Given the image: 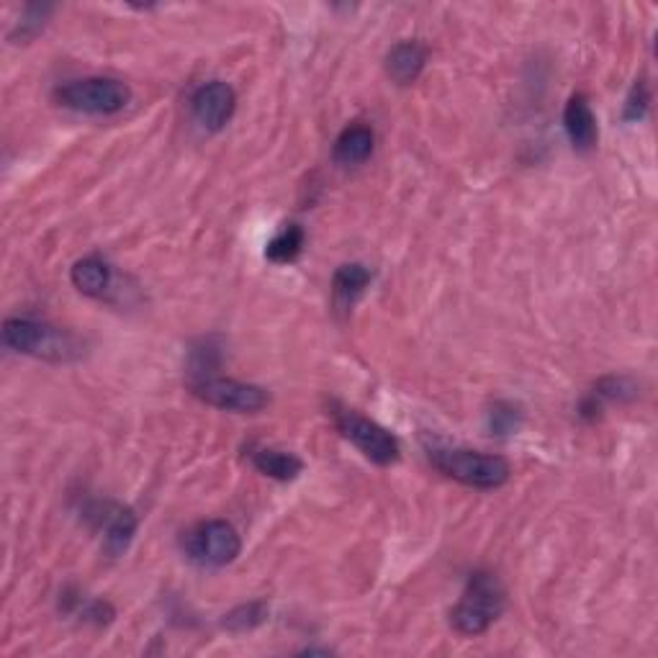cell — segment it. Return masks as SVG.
<instances>
[{
  "label": "cell",
  "instance_id": "20",
  "mask_svg": "<svg viewBox=\"0 0 658 658\" xmlns=\"http://www.w3.org/2000/svg\"><path fill=\"white\" fill-rule=\"evenodd\" d=\"M49 13H52V5H26L24 13H21V21L13 26L11 41H16V45H21V41H32L41 28H45Z\"/></svg>",
  "mask_w": 658,
  "mask_h": 658
},
{
  "label": "cell",
  "instance_id": "19",
  "mask_svg": "<svg viewBox=\"0 0 658 658\" xmlns=\"http://www.w3.org/2000/svg\"><path fill=\"white\" fill-rule=\"evenodd\" d=\"M266 620H268V605L249 602V605L234 607L232 612H227L224 620H221V627H227V631L232 633H247V631H255V627H260Z\"/></svg>",
  "mask_w": 658,
  "mask_h": 658
},
{
  "label": "cell",
  "instance_id": "17",
  "mask_svg": "<svg viewBox=\"0 0 658 658\" xmlns=\"http://www.w3.org/2000/svg\"><path fill=\"white\" fill-rule=\"evenodd\" d=\"M306 234L302 224H285L281 232L273 234V240L268 242L266 257L276 266H289V263L298 260V255L304 253Z\"/></svg>",
  "mask_w": 658,
  "mask_h": 658
},
{
  "label": "cell",
  "instance_id": "1",
  "mask_svg": "<svg viewBox=\"0 0 658 658\" xmlns=\"http://www.w3.org/2000/svg\"><path fill=\"white\" fill-rule=\"evenodd\" d=\"M504 607L507 592L502 582L489 574V571H474L468 576L461 599L450 610V625L455 627V633L476 638V635H484L493 622L502 618Z\"/></svg>",
  "mask_w": 658,
  "mask_h": 658
},
{
  "label": "cell",
  "instance_id": "6",
  "mask_svg": "<svg viewBox=\"0 0 658 658\" xmlns=\"http://www.w3.org/2000/svg\"><path fill=\"white\" fill-rule=\"evenodd\" d=\"M181 548L185 558L196 566L204 569H221L229 566L242 550V538L234 531V525H229L227 520H209L198 522L191 531L183 533Z\"/></svg>",
  "mask_w": 658,
  "mask_h": 658
},
{
  "label": "cell",
  "instance_id": "10",
  "mask_svg": "<svg viewBox=\"0 0 658 658\" xmlns=\"http://www.w3.org/2000/svg\"><path fill=\"white\" fill-rule=\"evenodd\" d=\"M563 129H566L571 147L576 153H592L599 142V129H597V117L592 111L589 98L584 93H574L569 98L566 109H563Z\"/></svg>",
  "mask_w": 658,
  "mask_h": 658
},
{
  "label": "cell",
  "instance_id": "15",
  "mask_svg": "<svg viewBox=\"0 0 658 658\" xmlns=\"http://www.w3.org/2000/svg\"><path fill=\"white\" fill-rule=\"evenodd\" d=\"M638 397V389L631 378L625 376H607L599 381L595 389L584 397L582 402V417L584 419H597L599 412L607 402H631V399Z\"/></svg>",
  "mask_w": 658,
  "mask_h": 658
},
{
  "label": "cell",
  "instance_id": "21",
  "mask_svg": "<svg viewBox=\"0 0 658 658\" xmlns=\"http://www.w3.org/2000/svg\"><path fill=\"white\" fill-rule=\"evenodd\" d=\"M648 103H650V93H648L646 81H635V85L625 98L622 119H625V121H641L648 113Z\"/></svg>",
  "mask_w": 658,
  "mask_h": 658
},
{
  "label": "cell",
  "instance_id": "3",
  "mask_svg": "<svg viewBox=\"0 0 658 658\" xmlns=\"http://www.w3.org/2000/svg\"><path fill=\"white\" fill-rule=\"evenodd\" d=\"M3 345L19 355L41 357V361L68 363L81 357L83 345L68 329L52 327L47 321L13 317L3 325Z\"/></svg>",
  "mask_w": 658,
  "mask_h": 658
},
{
  "label": "cell",
  "instance_id": "8",
  "mask_svg": "<svg viewBox=\"0 0 658 658\" xmlns=\"http://www.w3.org/2000/svg\"><path fill=\"white\" fill-rule=\"evenodd\" d=\"M237 111V93L224 81H209L198 85L191 96L193 121L206 132L217 134L232 121Z\"/></svg>",
  "mask_w": 658,
  "mask_h": 658
},
{
  "label": "cell",
  "instance_id": "5",
  "mask_svg": "<svg viewBox=\"0 0 658 658\" xmlns=\"http://www.w3.org/2000/svg\"><path fill=\"white\" fill-rule=\"evenodd\" d=\"M327 410L342 438L353 442L370 463H376V466H391V463L399 461L402 446H399L397 435L386 430L383 425H378L376 419H368L366 414L350 410V406L338 402V399H332V402L327 404Z\"/></svg>",
  "mask_w": 658,
  "mask_h": 658
},
{
  "label": "cell",
  "instance_id": "11",
  "mask_svg": "<svg viewBox=\"0 0 658 658\" xmlns=\"http://www.w3.org/2000/svg\"><path fill=\"white\" fill-rule=\"evenodd\" d=\"M374 281V273L363 266V263H345L334 270L332 278V304L340 314L353 312L357 298L366 293V289Z\"/></svg>",
  "mask_w": 658,
  "mask_h": 658
},
{
  "label": "cell",
  "instance_id": "7",
  "mask_svg": "<svg viewBox=\"0 0 658 658\" xmlns=\"http://www.w3.org/2000/svg\"><path fill=\"white\" fill-rule=\"evenodd\" d=\"M191 393L196 399H202L204 404L237 414H257L270 404V393L263 386L237 381V378H193Z\"/></svg>",
  "mask_w": 658,
  "mask_h": 658
},
{
  "label": "cell",
  "instance_id": "12",
  "mask_svg": "<svg viewBox=\"0 0 658 658\" xmlns=\"http://www.w3.org/2000/svg\"><path fill=\"white\" fill-rule=\"evenodd\" d=\"M427 64V47L419 41H399L386 54V75L397 85H412Z\"/></svg>",
  "mask_w": 658,
  "mask_h": 658
},
{
  "label": "cell",
  "instance_id": "18",
  "mask_svg": "<svg viewBox=\"0 0 658 658\" xmlns=\"http://www.w3.org/2000/svg\"><path fill=\"white\" fill-rule=\"evenodd\" d=\"M522 425V412L517 404L512 402H493V406L486 412V430L493 438H507V435L517 432Z\"/></svg>",
  "mask_w": 658,
  "mask_h": 658
},
{
  "label": "cell",
  "instance_id": "4",
  "mask_svg": "<svg viewBox=\"0 0 658 658\" xmlns=\"http://www.w3.org/2000/svg\"><path fill=\"white\" fill-rule=\"evenodd\" d=\"M54 101L85 117H113L132 103V88L117 77H77L57 85Z\"/></svg>",
  "mask_w": 658,
  "mask_h": 658
},
{
  "label": "cell",
  "instance_id": "2",
  "mask_svg": "<svg viewBox=\"0 0 658 658\" xmlns=\"http://www.w3.org/2000/svg\"><path fill=\"white\" fill-rule=\"evenodd\" d=\"M427 455H430V463L440 474L463 486H471V489H499L512 476L510 463L502 455L482 453V450L427 446Z\"/></svg>",
  "mask_w": 658,
  "mask_h": 658
},
{
  "label": "cell",
  "instance_id": "13",
  "mask_svg": "<svg viewBox=\"0 0 658 658\" xmlns=\"http://www.w3.org/2000/svg\"><path fill=\"white\" fill-rule=\"evenodd\" d=\"M376 149V134L374 129L366 124H350L340 132L338 142H334L332 157L334 162L342 164V168H355V164H363L374 155Z\"/></svg>",
  "mask_w": 658,
  "mask_h": 658
},
{
  "label": "cell",
  "instance_id": "14",
  "mask_svg": "<svg viewBox=\"0 0 658 658\" xmlns=\"http://www.w3.org/2000/svg\"><path fill=\"white\" fill-rule=\"evenodd\" d=\"M70 281H73V285L83 293V296L103 298L106 293L111 291L113 270L103 257L88 255L70 268Z\"/></svg>",
  "mask_w": 658,
  "mask_h": 658
},
{
  "label": "cell",
  "instance_id": "9",
  "mask_svg": "<svg viewBox=\"0 0 658 658\" xmlns=\"http://www.w3.org/2000/svg\"><path fill=\"white\" fill-rule=\"evenodd\" d=\"M85 517L103 533V550L111 558L121 556L132 546L134 533H137L139 525L137 514L117 502H90L85 507Z\"/></svg>",
  "mask_w": 658,
  "mask_h": 658
},
{
  "label": "cell",
  "instance_id": "16",
  "mask_svg": "<svg viewBox=\"0 0 658 658\" xmlns=\"http://www.w3.org/2000/svg\"><path fill=\"white\" fill-rule=\"evenodd\" d=\"M249 461L263 476L276 478V482H293V478L304 474V461L296 453H289V450L255 448L249 453Z\"/></svg>",
  "mask_w": 658,
  "mask_h": 658
}]
</instances>
